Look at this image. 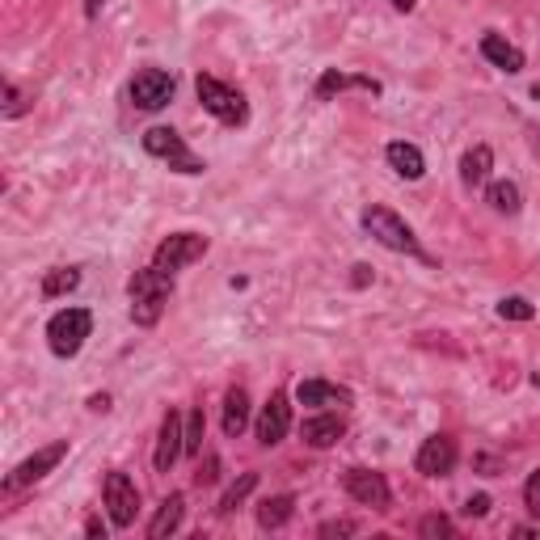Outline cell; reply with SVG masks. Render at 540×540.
Listing matches in <instances>:
<instances>
[{"mask_svg": "<svg viewBox=\"0 0 540 540\" xmlns=\"http://www.w3.org/2000/svg\"><path fill=\"white\" fill-rule=\"evenodd\" d=\"M359 224H363V233H368L376 245L384 249H393V254H405V258H418V262H427L435 266V258L422 249V241L414 237V228L405 224L393 207H380V203H368L359 211Z\"/></svg>", "mask_w": 540, "mask_h": 540, "instance_id": "obj_1", "label": "cell"}, {"mask_svg": "<svg viewBox=\"0 0 540 540\" xmlns=\"http://www.w3.org/2000/svg\"><path fill=\"white\" fill-rule=\"evenodd\" d=\"M173 296V275H165V270L157 266H144L135 270V275L127 279V300H131V321L140 325V330H152L161 317H165V304Z\"/></svg>", "mask_w": 540, "mask_h": 540, "instance_id": "obj_2", "label": "cell"}, {"mask_svg": "<svg viewBox=\"0 0 540 540\" xmlns=\"http://www.w3.org/2000/svg\"><path fill=\"white\" fill-rule=\"evenodd\" d=\"M195 93H199V106H203L216 123H224V127H245V123H249V102H245L241 89H233V85L216 81V76L199 72V76H195Z\"/></svg>", "mask_w": 540, "mask_h": 540, "instance_id": "obj_3", "label": "cell"}, {"mask_svg": "<svg viewBox=\"0 0 540 540\" xmlns=\"http://www.w3.org/2000/svg\"><path fill=\"white\" fill-rule=\"evenodd\" d=\"M93 334V313L89 308H60L51 321H47V346L55 359H76L81 346Z\"/></svg>", "mask_w": 540, "mask_h": 540, "instance_id": "obj_4", "label": "cell"}, {"mask_svg": "<svg viewBox=\"0 0 540 540\" xmlns=\"http://www.w3.org/2000/svg\"><path fill=\"white\" fill-rule=\"evenodd\" d=\"M140 144H144L148 157L165 161L173 173H186V178H199V173H207V165L186 148V140H182V135L173 131V127H148V131L140 135Z\"/></svg>", "mask_w": 540, "mask_h": 540, "instance_id": "obj_5", "label": "cell"}, {"mask_svg": "<svg viewBox=\"0 0 540 540\" xmlns=\"http://www.w3.org/2000/svg\"><path fill=\"white\" fill-rule=\"evenodd\" d=\"M207 249H211V237H203V233H169L152 249V266L165 270V275H178V270L203 262Z\"/></svg>", "mask_w": 540, "mask_h": 540, "instance_id": "obj_6", "label": "cell"}, {"mask_svg": "<svg viewBox=\"0 0 540 540\" xmlns=\"http://www.w3.org/2000/svg\"><path fill=\"white\" fill-rule=\"evenodd\" d=\"M68 456V439H55V443H47V448H38L34 456H26L22 465H17L5 481H0V494H17V490H26V486H34V481H43L47 473H55L60 469V460Z\"/></svg>", "mask_w": 540, "mask_h": 540, "instance_id": "obj_7", "label": "cell"}, {"mask_svg": "<svg viewBox=\"0 0 540 540\" xmlns=\"http://www.w3.org/2000/svg\"><path fill=\"white\" fill-rule=\"evenodd\" d=\"M102 503L114 528H131L135 515H140V486L123 473V469H110L102 481Z\"/></svg>", "mask_w": 540, "mask_h": 540, "instance_id": "obj_8", "label": "cell"}, {"mask_svg": "<svg viewBox=\"0 0 540 540\" xmlns=\"http://www.w3.org/2000/svg\"><path fill=\"white\" fill-rule=\"evenodd\" d=\"M173 93H178V81H173V72L165 68H140L131 76V85H127V98L135 110H165L173 102Z\"/></svg>", "mask_w": 540, "mask_h": 540, "instance_id": "obj_9", "label": "cell"}, {"mask_svg": "<svg viewBox=\"0 0 540 540\" xmlns=\"http://www.w3.org/2000/svg\"><path fill=\"white\" fill-rule=\"evenodd\" d=\"M342 490L351 494L359 507H372V511H389V507H393L389 477L376 473V469H363V465L346 469V477H342Z\"/></svg>", "mask_w": 540, "mask_h": 540, "instance_id": "obj_10", "label": "cell"}, {"mask_svg": "<svg viewBox=\"0 0 540 540\" xmlns=\"http://www.w3.org/2000/svg\"><path fill=\"white\" fill-rule=\"evenodd\" d=\"M178 456H186V418L178 410H165L161 431H157V448H152V469L169 473L178 465Z\"/></svg>", "mask_w": 540, "mask_h": 540, "instance_id": "obj_11", "label": "cell"}, {"mask_svg": "<svg viewBox=\"0 0 540 540\" xmlns=\"http://www.w3.org/2000/svg\"><path fill=\"white\" fill-rule=\"evenodd\" d=\"M456 460H460V448L452 435H427L422 448L414 456V469L422 477H452L456 473Z\"/></svg>", "mask_w": 540, "mask_h": 540, "instance_id": "obj_12", "label": "cell"}, {"mask_svg": "<svg viewBox=\"0 0 540 540\" xmlns=\"http://www.w3.org/2000/svg\"><path fill=\"white\" fill-rule=\"evenodd\" d=\"M258 443L262 448H279V443L287 439V431H292V397H287L283 389L270 393V401L262 405L258 414Z\"/></svg>", "mask_w": 540, "mask_h": 540, "instance_id": "obj_13", "label": "cell"}, {"mask_svg": "<svg viewBox=\"0 0 540 540\" xmlns=\"http://www.w3.org/2000/svg\"><path fill=\"white\" fill-rule=\"evenodd\" d=\"M351 89H363V93H372V98H380V93H384V85L376 81V76L325 68V72L317 76V85H313V98H317V102H334L338 93H351Z\"/></svg>", "mask_w": 540, "mask_h": 540, "instance_id": "obj_14", "label": "cell"}, {"mask_svg": "<svg viewBox=\"0 0 540 540\" xmlns=\"http://www.w3.org/2000/svg\"><path fill=\"white\" fill-rule=\"evenodd\" d=\"M481 60H486L490 68H498V72H507V76H519L528 68V55L519 51L507 34H498V30L481 34Z\"/></svg>", "mask_w": 540, "mask_h": 540, "instance_id": "obj_15", "label": "cell"}, {"mask_svg": "<svg viewBox=\"0 0 540 540\" xmlns=\"http://www.w3.org/2000/svg\"><path fill=\"white\" fill-rule=\"evenodd\" d=\"M296 401L308 405V410H334V405H351L355 393L346 384H334V380H321V376H308L296 384Z\"/></svg>", "mask_w": 540, "mask_h": 540, "instance_id": "obj_16", "label": "cell"}, {"mask_svg": "<svg viewBox=\"0 0 540 540\" xmlns=\"http://www.w3.org/2000/svg\"><path fill=\"white\" fill-rule=\"evenodd\" d=\"M384 161H389V169L397 173L401 182H422L427 178V157H422V148L410 144V140H393L389 148H384Z\"/></svg>", "mask_w": 540, "mask_h": 540, "instance_id": "obj_17", "label": "cell"}, {"mask_svg": "<svg viewBox=\"0 0 540 540\" xmlns=\"http://www.w3.org/2000/svg\"><path fill=\"white\" fill-rule=\"evenodd\" d=\"M300 435H304V443L308 448H317V452H325V448H334V443H342V435H346V422L338 418V414H330V410H317L313 418L300 427Z\"/></svg>", "mask_w": 540, "mask_h": 540, "instance_id": "obj_18", "label": "cell"}, {"mask_svg": "<svg viewBox=\"0 0 540 540\" xmlns=\"http://www.w3.org/2000/svg\"><path fill=\"white\" fill-rule=\"evenodd\" d=\"M490 169H494V148L490 144H473L465 157H460V182L469 190H481L490 182Z\"/></svg>", "mask_w": 540, "mask_h": 540, "instance_id": "obj_19", "label": "cell"}, {"mask_svg": "<svg viewBox=\"0 0 540 540\" xmlns=\"http://www.w3.org/2000/svg\"><path fill=\"white\" fill-rule=\"evenodd\" d=\"M292 515H296V494H270L258 503V528L279 532V528L292 524Z\"/></svg>", "mask_w": 540, "mask_h": 540, "instance_id": "obj_20", "label": "cell"}, {"mask_svg": "<svg viewBox=\"0 0 540 540\" xmlns=\"http://www.w3.org/2000/svg\"><path fill=\"white\" fill-rule=\"evenodd\" d=\"M182 515H186V494H169L161 498V507L157 515H152V524H148V540H165L182 528Z\"/></svg>", "mask_w": 540, "mask_h": 540, "instance_id": "obj_21", "label": "cell"}, {"mask_svg": "<svg viewBox=\"0 0 540 540\" xmlns=\"http://www.w3.org/2000/svg\"><path fill=\"white\" fill-rule=\"evenodd\" d=\"M220 427H224V435L228 439H241V431L249 427V393L241 389H228L224 393V414H220Z\"/></svg>", "mask_w": 540, "mask_h": 540, "instance_id": "obj_22", "label": "cell"}, {"mask_svg": "<svg viewBox=\"0 0 540 540\" xmlns=\"http://www.w3.org/2000/svg\"><path fill=\"white\" fill-rule=\"evenodd\" d=\"M486 203L498 216H519L524 211V190H519L511 178H498V182H486Z\"/></svg>", "mask_w": 540, "mask_h": 540, "instance_id": "obj_23", "label": "cell"}, {"mask_svg": "<svg viewBox=\"0 0 540 540\" xmlns=\"http://www.w3.org/2000/svg\"><path fill=\"white\" fill-rule=\"evenodd\" d=\"M76 287H81V270L76 266H51L43 275V296L47 300H60V296L76 292Z\"/></svg>", "mask_w": 540, "mask_h": 540, "instance_id": "obj_24", "label": "cell"}, {"mask_svg": "<svg viewBox=\"0 0 540 540\" xmlns=\"http://www.w3.org/2000/svg\"><path fill=\"white\" fill-rule=\"evenodd\" d=\"M254 490H258V473H241V477L233 481V486L224 490V498H220V515H233V511H237V507H241Z\"/></svg>", "mask_w": 540, "mask_h": 540, "instance_id": "obj_25", "label": "cell"}, {"mask_svg": "<svg viewBox=\"0 0 540 540\" xmlns=\"http://www.w3.org/2000/svg\"><path fill=\"white\" fill-rule=\"evenodd\" d=\"M203 435H207V418H203V405L186 414V456H203Z\"/></svg>", "mask_w": 540, "mask_h": 540, "instance_id": "obj_26", "label": "cell"}, {"mask_svg": "<svg viewBox=\"0 0 540 540\" xmlns=\"http://www.w3.org/2000/svg\"><path fill=\"white\" fill-rule=\"evenodd\" d=\"M498 317H503V321H532L536 304L524 300V296H503V300H498Z\"/></svg>", "mask_w": 540, "mask_h": 540, "instance_id": "obj_27", "label": "cell"}, {"mask_svg": "<svg viewBox=\"0 0 540 540\" xmlns=\"http://www.w3.org/2000/svg\"><path fill=\"white\" fill-rule=\"evenodd\" d=\"M418 536H427V540L456 536V524H452L448 515H422V519H418Z\"/></svg>", "mask_w": 540, "mask_h": 540, "instance_id": "obj_28", "label": "cell"}, {"mask_svg": "<svg viewBox=\"0 0 540 540\" xmlns=\"http://www.w3.org/2000/svg\"><path fill=\"white\" fill-rule=\"evenodd\" d=\"M26 110H30V98L13 81H5V119H22Z\"/></svg>", "mask_w": 540, "mask_h": 540, "instance_id": "obj_29", "label": "cell"}, {"mask_svg": "<svg viewBox=\"0 0 540 540\" xmlns=\"http://www.w3.org/2000/svg\"><path fill=\"white\" fill-rule=\"evenodd\" d=\"M524 507H528V515L540 519V469H532L524 481Z\"/></svg>", "mask_w": 540, "mask_h": 540, "instance_id": "obj_30", "label": "cell"}, {"mask_svg": "<svg viewBox=\"0 0 540 540\" xmlns=\"http://www.w3.org/2000/svg\"><path fill=\"white\" fill-rule=\"evenodd\" d=\"M490 507H494V498H490V494H469V498H465V507H460V511H465L469 519H486V515H490Z\"/></svg>", "mask_w": 540, "mask_h": 540, "instance_id": "obj_31", "label": "cell"}, {"mask_svg": "<svg viewBox=\"0 0 540 540\" xmlns=\"http://www.w3.org/2000/svg\"><path fill=\"white\" fill-rule=\"evenodd\" d=\"M359 524H351V519H330V524H321L317 536H355Z\"/></svg>", "mask_w": 540, "mask_h": 540, "instance_id": "obj_32", "label": "cell"}, {"mask_svg": "<svg viewBox=\"0 0 540 540\" xmlns=\"http://www.w3.org/2000/svg\"><path fill=\"white\" fill-rule=\"evenodd\" d=\"M195 481H199V486H211V481H220V460L207 456L203 465H199V473H195Z\"/></svg>", "mask_w": 540, "mask_h": 540, "instance_id": "obj_33", "label": "cell"}, {"mask_svg": "<svg viewBox=\"0 0 540 540\" xmlns=\"http://www.w3.org/2000/svg\"><path fill=\"white\" fill-rule=\"evenodd\" d=\"M351 270H355V275H351V287H368V283L376 279V275H372V266H368V262H355Z\"/></svg>", "mask_w": 540, "mask_h": 540, "instance_id": "obj_34", "label": "cell"}, {"mask_svg": "<svg viewBox=\"0 0 540 540\" xmlns=\"http://www.w3.org/2000/svg\"><path fill=\"white\" fill-rule=\"evenodd\" d=\"M85 405H89L93 414H110V393H93V397H89Z\"/></svg>", "mask_w": 540, "mask_h": 540, "instance_id": "obj_35", "label": "cell"}, {"mask_svg": "<svg viewBox=\"0 0 540 540\" xmlns=\"http://www.w3.org/2000/svg\"><path fill=\"white\" fill-rule=\"evenodd\" d=\"M85 536H102V540H106V524H102V519H98V515H93V519H89V524H85Z\"/></svg>", "mask_w": 540, "mask_h": 540, "instance_id": "obj_36", "label": "cell"}, {"mask_svg": "<svg viewBox=\"0 0 540 540\" xmlns=\"http://www.w3.org/2000/svg\"><path fill=\"white\" fill-rule=\"evenodd\" d=\"M106 9V0H85V17H89V22H93V17H98Z\"/></svg>", "mask_w": 540, "mask_h": 540, "instance_id": "obj_37", "label": "cell"}, {"mask_svg": "<svg viewBox=\"0 0 540 540\" xmlns=\"http://www.w3.org/2000/svg\"><path fill=\"white\" fill-rule=\"evenodd\" d=\"M389 5H393L397 13H414V5H418V0H389Z\"/></svg>", "mask_w": 540, "mask_h": 540, "instance_id": "obj_38", "label": "cell"}, {"mask_svg": "<svg viewBox=\"0 0 540 540\" xmlns=\"http://www.w3.org/2000/svg\"><path fill=\"white\" fill-rule=\"evenodd\" d=\"M532 389H540V372H532Z\"/></svg>", "mask_w": 540, "mask_h": 540, "instance_id": "obj_39", "label": "cell"}]
</instances>
